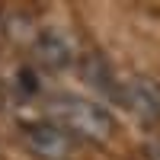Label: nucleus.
I'll return each mask as SVG.
<instances>
[{
    "mask_svg": "<svg viewBox=\"0 0 160 160\" xmlns=\"http://www.w3.org/2000/svg\"><path fill=\"white\" fill-rule=\"evenodd\" d=\"M45 118L64 128L77 141H93L106 144L115 131V118L106 106L93 102L87 96H71V93H58L45 102Z\"/></svg>",
    "mask_w": 160,
    "mask_h": 160,
    "instance_id": "1",
    "label": "nucleus"
},
{
    "mask_svg": "<svg viewBox=\"0 0 160 160\" xmlns=\"http://www.w3.org/2000/svg\"><path fill=\"white\" fill-rule=\"evenodd\" d=\"M22 144L38 160H71L77 151V138H71L55 122H26L22 125Z\"/></svg>",
    "mask_w": 160,
    "mask_h": 160,
    "instance_id": "2",
    "label": "nucleus"
},
{
    "mask_svg": "<svg viewBox=\"0 0 160 160\" xmlns=\"http://www.w3.org/2000/svg\"><path fill=\"white\" fill-rule=\"evenodd\" d=\"M118 102L138 118L144 128L160 125V83H154L151 77H131L122 83Z\"/></svg>",
    "mask_w": 160,
    "mask_h": 160,
    "instance_id": "3",
    "label": "nucleus"
},
{
    "mask_svg": "<svg viewBox=\"0 0 160 160\" xmlns=\"http://www.w3.org/2000/svg\"><path fill=\"white\" fill-rule=\"evenodd\" d=\"M32 55L38 61V68L45 71H64L74 64V42L58 29H42L32 38Z\"/></svg>",
    "mask_w": 160,
    "mask_h": 160,
    "instance_id": "4",
    "label": "nucleus"
},
{
    "mask_svg": "<svg viewBox=\"0 0 160 160\" xmlns=\"http://www.w3.org/2000/svg\"><path fill=\"white\" fill-rule=\"evenodd\" d=\"M80 74H83V80L90 87H96L102 93H109V96L118 99V93H122V87H118V80L109 68V61H106L99 51H87L83 58H80Z\"/></svg>",
    "mask_w": 160,
    "mask_h": 160,
    "instance_id": "5",
    "label": "nucleus"
},
{
    "mask_svg": "<svg viewBox=\"0 0 160 160\" xmlns=\"http://www.w3.org/2000/svg\"><path fill=\"white\" fill-rule=\"evenodd\" d=\"M16 80H19V90H22V93H35V90H38V83H35V74H32L29 68H22Z\"/></svg>",
    "mask_w": 160,
    "mask_h": 160,
    "instance_id": "6",
    "label": "nucleus"
}]
</instances>
